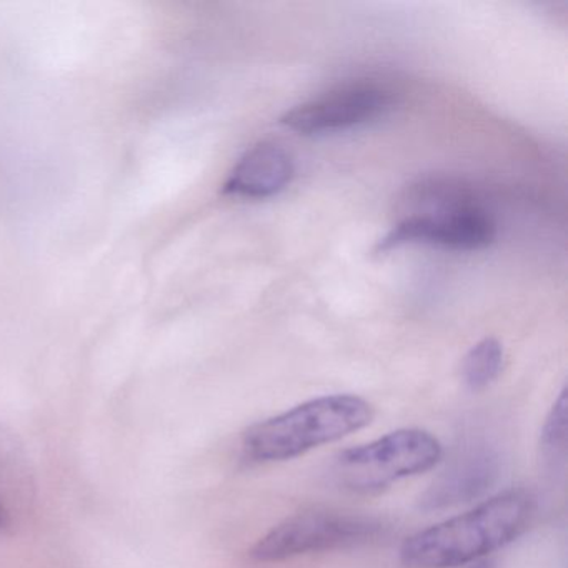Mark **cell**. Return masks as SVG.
I'll return each instance as SVG.
<instances>
[{
    "mask_svg": "<svg viewBox=\"0 0 568 568\" xmlns=\"http://www.w3.org/2000/svg\"><path fill=\"white\" fill-rule=\"evenodd\" d=\"M294 162L281 145L262 142L242 155L224 184L225 194L267 199L291 184Z\"/></svg>",
    "mask_w": 568,
    "mask_h": 568,
    "instance_id": "ba28073f",
    "label": "cell"
},
{
    "mask_svg": "<svg viewBox=\"0 0 568 568\" xmlns=\"http://www.w3.org/2000/svg\"><path fill=\"white\" fill-rule=\"evenodd\" d=\"M374 418V405L358 395L312 398L248 427L242 434V458L248 464L294 460L368 427Z\"/></svg>",
    "mask_w": 568,
    "mask_h": 568,
    "instance_id": "7a4b0ae2",
    "label": "cell"
},
{
    "mask_svg": "<svg viewBox=\"0 0 568 568\" xmlns=\"http://www.w3.org/2000/svg\"><path fill=\"white\" fill-rule=\"evenodd\" d=\"M537 500L530 491L507 490L467 514L408 537L400 547L407 568H458L478 564L520 538L530 527Z\"/></svg>",
    "mask_w": 568,
    "mask_h": 568,
    "instance_id": "6da1fadb",
    "label": "cell"
},
{
    "mask_svg": "<svg viewBox=\"0 0 568 568\" xmlns=\"http://www.w3.org/2000/svg\"><path fill=\"white\" fill-rule=\"evenodd\" d=\"M394 105V95L372 81L332 89L285 112L282 124L301 135L334 134L382 118Z\"/></svg>",
    "mask_w": 568,
    "mask_h": 568,
    "instance_id": "5b68a950",
    "label": "cell"
},
{
    "mask_svg": "<svg viewBox=\"0 0 568 568\" xmlns=\"http://www.w3.org/2000/svg\"><path fill=\"white\" fill-rule=\"evenodd\" d=\"M500 477V457L487 445L465 448L432 481L420 497L425 511L442 510L477 500L487 494Z\"/></svg>",
    "mask_w": 568,
    "mask_h": 568,
    "instance_id": "52a82bcc",
    "label": "cell"
},
{
    "mask_svg": "<svg viewBox=\"0 0 568 568\" xmlns=\"http://www.w3.org/2000/svg\"><path fill=\"white\" fill-rule=\"evenodd\" d=\"M28 460L14 435L0 427V535L11 534L32 500Z\"/></svg>",
    "mask_w": 568,
    "mask_h": 568,
    "instance_id": "9c48e42d",
    "label": "cell"
},
{
    "mask_svg": "<svg viewBox=\"0 0 568 568\" xmlns=\"http://www.w3.org/2000/svg\"><path fill=\"white\" fill-rule=\"evenodd\" d=\"M565 438H567V390L564 388L545 418L544 428H541V447L548 452H557L558 448H564Z\"/></svg>",
    "mask_w": 568,
    "mask_h": 568,
    "instance_id": "8fae6325",
    "label": "cell"
},
{
    "mask_svg": "<svg viewBox=\"0 0 568 568\" xmlns=\"http://www.w3.org/2000/svg\"><path fill=\"white\" fill-rule=\"evenodd\" d=\"M504 347L494 337L475 344L462 362V378L468 390L481 392L490 387L504 371Z\"/></svg>",
    "mask_w": 568,
    "mask_h": 568,
    "instance_id": "30bf717a",
    "label": "cell"
},
{
    "mask_svg": "<svg viewBox=\"0 0 568 568\" xmlns=\"http://www.w3.org/2000/svg\"><path fill=\"white\" fill-rule=\"evenodd\" d=\"M490 214L471 204H455L430 214L412 215L395 225L378 244V252L404 244H428L452 251H481L495 241Z\"/></svg>",
    "mask_w": 568,
    "mask_h": 568,
    "instance_id": "8992f818",
    "label": "cell"
},
{
    "mask_svg": "<svg viewBox=\"0 0 568 568\" xmlns=\"http://www.w3.org/2000/svg\"><path fill=\"white\" fill-rule=\"evenodd\" d=\"M384 534V524L374 517L338 510L301 511L258 538L248 555L252 560L272 564L365 547L381 540Z\"/></svg>",
    "mask_w": 568,
    "mask_h": 568,
    "instance_id": "277c9868",
    "label": "cell"
},
{
    "mask_svg": "<svg viewBox=\"0 0 568 568\" xmlns=\"http://www.w3.org/2000/svg\"><path fill=\"white\" fill-rule=\"evenodd\" d=\"M442 458L444 447L430 432L400 428L338 454L332 475L344 490L372 495L398 480L432 470Z\"/></svg>",
    "mask_w": 568,
    "mask_h": 568,
    "instance_id": "3957f363",
    "label": "cell"
}]
</instances>
